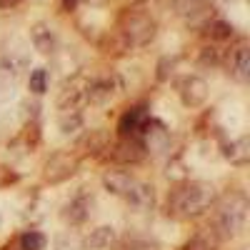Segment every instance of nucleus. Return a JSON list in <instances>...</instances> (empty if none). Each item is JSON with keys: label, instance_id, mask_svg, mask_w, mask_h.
I'll use <instances>...</instances> for the list:
<instances>
[{"label": "nucleus", "instance_id": "nucleus-1", "mask_svg": "<svg viewBox=\"0 0 250 250\" xmlns=\"http://www.w3.org/2000/svg\"><path fill=\"white\" fill-rule=\"evenodd\" d=\"M218 200V190L213 183L205 180H190L178 185L168 198V213L180 218V220H190V218H200L203 213H208Z\"/></svg>", "mask_w": 250, "mask_h": 250}, {"label": "nucleus", "instance_id": "nucleus-2", "mask_svg": "<svg viewBox=\"0 0 250 250\" xmlns=\"http://www.w3.org/2000/svg\"><path fill=\"white\" fill-rule=\"evenodd\" d=\"M245 220H248V200L240 193L228 195L215 213V233L223 238H235L245 230Z\"/></svg>", "mask_w": 250, "mask_h": 250}, {"label": "nucleus", "instance_id": "nucleus-3", "mask_svg": "<svg viewBox=\"0 0 250 250\" xmlns=\"http://www.w3.org/2000/svg\"><path fill=\"white\" fill-rule=\"evenodd\" d=\"M155 33H158V25L148 13H133L123 23V35L128 40V45L133 48H145L148 43H153Z\"/></svg>", "mask_w": 250, "mask_h": 250}, {"label": "nucleus", "instance_id": "nucleus-4", "mask_svg": "<svg viewBox=\"0 0 250 250\" xmlns=\"http://www.w3.org/2000/svg\"><path fill=\"white\" fill-rule=\"evenodd\" d=\"M88 85H90V80L83 75L70 78L58 95V108L60 110H80L83 103H88Z\"/></svg>", "mask_w": 250, "mask_h": 250}, {"label": "nucleus", "instance_id": "nucleus-5", "mask_svg": "<svg viewBox=\"0 0 250 250\" xmlns=\"http://www.w3.org/2000/svg\"><path fill=\"white\" fill-rule=\"evenodd\" d=\"M78 170V158L70 155V153H53L45 163V168H43V175L48 183H62V180H68L73 178Z\"/></svg>", "mask_w": 250, "mask_h": 250}, {"label": "nucleus", "instance_id": "nucleus-6", "mask_svg": "<svg viewBox=\"0 0 250 250\" xmlns=\"http://www.w3.org/2000/svg\"><path fill=\"white\" fill-rule=\"evenodd\" d=\"M178 93H180V100L185 103L188 108H200L203 103L208 100V80L200 78V75H185L178 85Z\"/></svg>", "mask_w": 250, "mask_h": 250}, {"label": "nucleus", "instance_id": "nucleus-7", "mask_svg": "<svg viewBox=\"0 0 250 250\" xmlns=\"http://www.w3.org/2000/svg\"><path fill=\"white\" fill-rule=\"evenodd\" d=\"M148 120H150V115H148V110H145L143 105H135L130 110H125L120 123H118L120 138H140L143 130H145V125H148Z\"/></svg>", "mask_w": 250, "mask_h": 250}, {"label": "nucleus", "instance_id": "nucleus-8", "mask_svg": "<svg viewBox=\"0 0 250 250\" xmlns=\"http://www.w3.org/2000/svg\"><path fill=\"white\" fill-rule=\"evenodd\" d=\"M145 155H148V148H145V143L140 138H120L113 145V160L125 163V165L140 163Z\"/></svg>", "mask_w": 250, "mask_h": 250}, {"label": "nucleus", "instance_id": "nucleus-9", "mask_svg": "<svg viewBox=\"0 0 250 250\" xmlns=\"http://www.w3.org/2000/svg\"><path fill=\"white\" fill-rule=\"evenodd\" d=\"M30 65V55L28 50L23 48H8V53L3 55V60H0V75H5L10 80H18L20 75H23V70H28Z\"/></svg>", "mask_w": 250, "mask_h": 250}, {"label": "nucleus", "instance_id": "nucleus-10", "mask_svg": "<svg viewBox=\"0 0 250 250\" xmlns=\"http://www.w3.org/2000/svg\"><path fill=\"white\" fill-rule=\"evenodd\" d=\"M30 43L38 53H43V55H50L55 53L58 48V33L53 30V25L48 23H35L30 28Z\"/></svg>", "mask_w": 250, "mask_h": 250}, {"label": "nucleus", "instance_id": "nucleus-11", "mask_svg": "<svg viewBox=\"0 0 250 250\" xmlns=\"http://www.w3.org/2000/svg\"><path fill=\"white\" fill-rule=\"evenodd\" d=\"M175 10L188 23H200L213 13V0H175Z\"/></svg>", "mask_w": 250, "mask_h": 250}, {"label": "nucleus", "instance_id": "nucleus-12", "mask_svg": "<svg viewBox=\"0 0 250 250\" xmlns=\"http://www.w3.org/2000/svg\"><path fill=\"white\" fill-rule=\"evenodd\" d=\"M125 200H128L133 208H138V210H153L155 205V188L150 183H143V180H135L130 193L125 195Z\"/></svg>", "mask_w": 250, "mask_h": 250}, {"label": "nucleus", "instance_id": "nucleus-13", "mask_svg": "<svg viewBox=\"0 0 250 250\" xmlns=\"http://www.w3.org/2000/svg\"><path fill=\"white\" fill-rule=\"evenodd\" d=\"M133 183H135V178L130 173H125V170H108L105 175H103V185H105V190L118 195V198L128 195Z\"/></svg>", "mask_w": 250, "mask_h": 250}, {"label": "nucleus", "instance_id": "nucleus-14", "mask_svg": "<svg viewBox=\"0 0 250 250\" xmlns=\"http://www.w3.org/2000/svg\"><path fill=\"white\" fill-rule=\"evenodd\" d=\"M90 198L88 195H75L65 208H62V218H65L70 225H80V223H85L88 215H90Z\"/></svg>", "mask_w": 250, "mask_h": 250}, {"label": "nucleus", "instance_id": "nucleus-15", "mask_svg": "<svg viewBox=\"0 0 250 250\" xmlns=\"http://www.w3.org/2000/svg\"><path fill=\"white\" fill-rule=\"evenodd\" d=\"M113 95H115V83L110 78L90 80V85H88V103H93V105H105Z\"/></svg>", "mask_w": 250, "mask_h": 250}, {"label": "nucleus", "instance_id": "nucleus-16", "mask_svg": "<svg viewBox=\"0 0 250 250\" xmlns=\"http://www.w3.org/2000/svg\"><path fill=\"white\" fill-rule=\"evenodd\" d=\"M223 155L230 160L233 165H245V163L250 160V138H248V135H240V138H235L233 143H228L225 150H223Z\"/></svg>", "mask_w": 250, "mask_h": 250}, {"label": "nucleus", "instance_id": "nucleus-17", "mask_svg": "<svg viewBox=\"0 0 250 250\" xmlns=\"http://www.w3.org/2000/svg\"><path fill=\"white\" fill-rule=\"evenodd\" d=\"M115 228L110 225H100L95 230H90V235L85 238V248L88 250H108L113 243H115Z\"/></svg>", "mask_w": 250, "mask_h": 250}, {"label": "nucleus", "instance_id": "nucleus-18", "mask_svg": "<svg viewBox=\"0 0 250 250\" xmlns=\"http://www.w3.org/2000/svg\"><path fill=\"white\" fill-rule=\"evenodd\" d=\"M220 235L215 230H200L183 245V250H218Z\"/></svg>", "mask_w": 250, "mask_h": 250}, {"label": "nucleus", "instance_id": "nucleus-19", "mask_svg": "<svg viewBox=\"0 0 250 250\" xmlns=\"http://www.w3.org/2000/svg\"><path fill=\"white\" fill-rule=\"evenodd\" d=\"M233 75H235L240 83H245V80L250 78V50H248L245 45L233 53Z\"/></svg>", "mask_w": 250, "mask_h": 250}, {"label": "nucleus", "instance_id": "nucleus-20", "mask_svg": "<svg viewBox=\"0 0 250 250\" xmlns=\"http://www.w3.org/2000/svg\"><path fill=\"white\" fill-rule=\"evenodd\" d=\"M58 128H60L62 135H70V133L80 130V128H83V115H80V110H60V115H58Z\"/></svg>", "mask_w": 250, "mask_h": 250}, {"label": "nucleus", "instance_id": "nucleus-21", "mask_svg": "<svg viewBox=\"0 0 250 250\" xmlns=\"http://www.w3.org/2000/svg\"><path fill=\"white\" fill-rule=\"evenodd\" d=\"M28 88H30L33 95H43V93L48 90V70H45V68H35V70H30Z\"/></svg>", "mask_w": 250, "mask_h": 250}, {"label": "nucleus", "instance_id": "nucleus-22", "mask_svg": "<svg viewBox=\"0 0 250 250\" xmlns=\"http://www.w3.org/2000/svg\"><path fill=\"white\" fill-rule=\"evenodd\" d=\"M48 240L43 233H38V230H28L20 235V250H45Z\"/></svg>", "mask_w": 250, "mask_h": 250}, {"label": "nucleus", "instance_id": "nucleus-23", "mask_svg": "<svg viewBox=\"0 0 250 250\" xmlns=\"http://www.w3.org/2000/svg\"><path fill=\"white\" fill-rule=\"evenodd\" d=\"M55 250H83V240L75 233H58L53 240Z\"/></svg>", "mask_w": 250, "mask_h": 250}, {"label": "nucleus", "instance_id": "nucleus-24", "mask_svg": "<svg viewBox=\"0 0 250 250\" xmlns=\"http://www.w3.org/2000/svg\"><path fill=\"white\" fill-rule=\"evenodd\" d=\"M208 33H210L213 40H228L233 35V25L228 23V20H213V23L208 25Z\"/></svg>", "mask_w": 250, "mask_h": 250}, {"label": "nucleus", "instance_id": "nucleus-25", "mask_svg": "<svg viewBox=\"0 0 250 250\" xmlns=\"http://www.w3.org/2000/svg\"><path fill=\"white\" fill-rule=\"evenodd\" d=\"M80 145H85V148H93V150H100L103 145H105V133H103V130H90V135L83 140Z\"/></svg>", "mask_w": 250, "mask_h": 250}, {"label": "nucleus", "instance_id": "nucleus-26", "mask_svg": "<svg viewBox=\"0 0 250 250\" xmlns=\"http://www.w3.org/2000/svg\"><path fill=\"white\" fill-rule=\"evenodd\" d=\"M88 0H62V10H75V8H80V5H85Z\"/></svg>", "mask_w": 250, "mask_h": 250}, {"label": "nucleus", "instance_id": "nucleus-27", "mask_svg": "<svg viewBox=\"0 0 250 250\" xmlns=\"http://www.w3.org/2000/svg\"><path fill=\"white\" fill-rule=\"evenodd\" d=\"M20 3H23V0H0V10H10V8H15Z\"/></svg>", "mask_w": 250, "mask_h": 250}, {"label": "nucleus", "instance_id": "nucleus-28", "mask_svg": "<svg viewBox=\"0 0 250 250\" xmlns=\"http://www.w3.org/2000/svg\"><path fill=\"white\" fill-rule=\"evenodd\" d=\"M138 3H145V0H138Z\"/></svg>", "mask_w": 250, "mask_h": 250}, {"label": "nucleus", "instance_id": "nucleus-29", "mask_svg": "<svg viewBox=\"0 0 250 250\" xmlns=\"http://www.w3.org/2000/svg\"><path fill=\"white\" fill-rule=\"evenodd\" d=\"M230 3H233V0H230Z\"/></svg>", "mask_w": 250, "mask_h": 250}]
</instances>
